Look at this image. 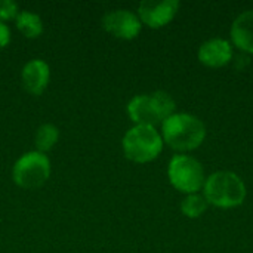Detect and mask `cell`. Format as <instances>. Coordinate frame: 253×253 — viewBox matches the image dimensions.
<instances>
[{
	"label": "cell",
	"mask_w": 253,
	"mask_h": 253,
	"mask_svg": "<svg viewBox=\"0 0 253 253\" xmlns=\"http://www.w3.org/2000/svg\"><path fill=\"white\" fill-rule=\"evenodd\" d=\"M206 127L203 122L188 113H175L162 123V138L178 151H190L203 142Z\"/></svg>",
	"instance_id": "obj_1"
},
{
	"label": "cell",
	"mask_w": 253,
	"mask_h": 253,
	"mask_svg": "<svg viewBox=\"0 0 253 253\" xmlns=\"http://www.w3.org/2000/svg\"><path fill=\"white\" fill-rule=\"evenodd\" d=\"M175 101L165 90L133 96L127 104V114L135 125L154 126L175 114Z\"/></svg>",
	"instance_id": "obj_2"
},
{
	"label": "cell",
	"mask_w": 253,
	"mask_h": 253,
	"mask_svg": "<svg viewBox=\"0 0 253 253\" xmlns=\"http://www.w3.org/2000/svg\"><path fill=\"white\" fill-rule=\"evenodd\" d=\"M203 191L208 203L222 209L236 208L242 205L246 199L245 182L240 179L239 175L228 170L215 172L209 178H206Z\"/></svg>",
	"instance_id": "obj_3"
},
{
	"label": "cell",
	"mask_w": 253,
	"mask_h": 253,
	"mask_svg": "<svg viewBox=\"0 0 253 253\" xmlns=\"http://www.w3.org/2000/svg\"><path fill=\"white\" fill-rule=\"evenodd\" d=\"M125 156L135 163H148L163 150V138L154 126L135 125L122 141Z\"/></svg>",
	"instance_id": "obj_4"
},
{
	"label": "cell",
	"mask_w": 253,
	"mask_h": 253,
	"mask_svg": "<svg viewBox=\"0 0 253 253\" xmlns=\"http://www.w3.org/2000/svg\"><path fill=\"white\" fill-rule=\"evenodd\" d=\"M50 176V160L37 150L22 154L12 168L13 182L25 190L42 187Z\"/></svg>",
	"instance_id": "obj_5"
},
{
	"label": "cell",
	"mask_w": 253,
	"mask_h": 253,
	"mask_svg": "<svg viewBox=\"0 0 253 253\" xmlns=\"http://www.w3.org/2000/svg\"><path fill=\"white\" fill-rule=\"evenodd\" d=\"M168 175L170 184L187 194H194L205 185V170L202 163L187 154H176L169 162Z\"/></svg>",
	"instance_id": "obj_6"
},
{
	"label": "cell",
	"mask_w": 253,
	"mask_h": 253,
	"mask_svg": "<svg viewBox=\"0 0 253 253\" xmlns=\"http://www.w3.org/2000/svg\"><path fill=\"white\" fill-rule=\"evenodd\" d=\"M102 27L117 39L132 40L141 33L142 22L138 13L129 9H116L104 15Z\"/></svg>",
	"instance_id": "obj_7"
},
{
	"label": "cell",
	"mask_w": 253,
	"mask_h": 253,
	"mask_svg": "<svg viewBox=\"0 0 253 253\" xmlns=\"http://www.w3.org/2000/svg\"><path fill=\"white\" fill-rule=\"evenodd\" d=\"M178 9L176 0H144L138 6V16L150 28H160L175 18Z\"/></svg>",
	"instance_id": "obj_8"
},
{
	"label": "cell",
	"mask_w": 253,
	"mask_h": 253,
	"mask_svg": "<svg viewBox=\"0 0 253 253\" xmlns=\"http://www.w3.org/2000/svg\"><path fill=\"white\" fill-rule=\"evenodd\" d=\"M50 80V67L43 59H30L21 70L24 89L31 95H42Z\"/></svg>",
	"instance_id": "obj_9"
},
{
	"label": "cell",
	"mask_w": 253,
	"mask_h": 253,
	"mask_svg": "<svg viewBox=\"0 0 253 253\" xmlns=\"http://www.w3.org/2000/svg\"><path fill=\"white\" fill-rule=\"evenodd\" d=\"M199 59L208 67H222L233 59V49L228 40L211 39L199 49Z\"/></svg>",
	"instance_id": "obj_10"
},
{
	"label": "cell",
	"mask_w": 253,
	"mask_h": 253,
	"mask_svg": "<svg viewBox=\"0 0 253 253\" xmlns=\"http://www.w3.org/2000/svg\"><path fill=\"white\" fill-rule=\"evenodd\" d=\"M233 43L243 52L253 53V9L240 13L231 25Z\"/></svg>",
	"instance_id": "obj_11"
},
{
	"label": "cell",
	"mask_w": 253,
	"mask_h": 253,
	"mask_svg": "<svg viewBox=\"0 0 253 253\" xmlns=\"http://www.w3.org/2000/svg\"><path fill=\"white\" fill-rule=\"evenodd\" d=\"M15 21L18 30L28 39H37L43 33L42 18L31 10H19Z\"/></svg>",
	"instance_id": "obj_12"
},
{
	"label": "cell",
	"mask_w": 253,
	"mask_h": 253,
	"mask_svg": "<svg viewBox=\"0 0 253 253\" xmlns=\"http://www.w3.org/2000/svg\"><path fill=\"white\" fill-rule=\"evenodd\" d=\"M58 139H59V129L52 123H43L37 129L36 136H34L36 150L46 154L49 150H52L55 147Z\"/></svg>",
	"instance_id": "obj_13"
},
{
	"label": "cell",
	"mask_w": 253,
	"mask_h": 253,
	"mask_svg": "<svg viewBox=\"0 0 253 253\" xmlns=\"http://www.w3.org/2000/svg\"><path fill=\"white\" fill-rule=\"evenodd\" d=\"M206 209H208V200L205 199V196H200L197 193L188 194L181 203V211L188 218H199Z\"/></svg>",
	"instance_id": "obj_14"
},
{
	"label": "cell",
	"mask_w": 253,
	"mask_h": 253,
	"mask_svg": "<svg viewBox=\"0 0 253 253\" xmlns=\"http://www.w3.org/2000/svg\"><path fill=\"white\" fill-rule=\"evenodd\" d=\"M19 13V7L18 3H15L13 0H0V21H9L16 18V15Z\"/></svg>",
	"instance_id": "obj_15"
},
{
	"label": "cell",
	"mask_w": 253,
	"mask_h": 253,
	"mask_svg": "<svg viewBox=\"0 0 253 253\" xmlns=\"http://www.w3.org/2000/svg\"><path fill=\"white\" fill-rule=\"evenodd\" d=\"M10 43V28L6 22L0 21V49L6 47Z\"/></svg>",
	"instance_id": "obj_16"
}]
</instances>
